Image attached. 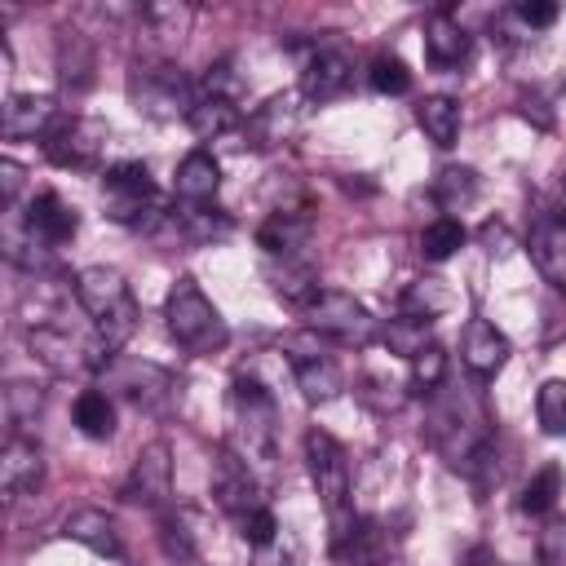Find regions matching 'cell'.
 Segmentation results:
<instances>
[{"instance_id":"cell-1","label":"cell","mask_w":566,"mask_h":566,"mask_svg":"<svg viewBox=\"0 0 566 566\" xmlns=\"http://www.w3.org/2000/svg\"><path fill=\"white\" fill-rule=\"evenodd\" d=\"M71 292H75V305L97 323L102 349L115 354L137 327V301H133L124 274L111 265H84L71 283Z\"/></svg>"},{"instance_id":"cell-2","label":"cell","mask_w":566,"mask_h":566,"mask_svg":"<svg viewBox=\"0 0 566 566\" xmlns=\"http://www.w3.org/2000/svg\"><path fill=\"white\" fill-rule=\"evenodd\" d=\"M305 464H310V482L323 500V513L332 522V544L345 539L354 531V478H349V455L345 447L327 433V429H310L305 433Z\"/></svg>"},{"instance_id":"cell-3","label":"cell","mask_w":566,"mask_h":566,"mask_svg":"<svg viewBox=\"0 0 566 566\" xmlns=\"http://www.w3.org/2000/svg\"><path fill=\"white\" fill-rule=\"evenodd\" d=\"M491 420L482 416V407L464 394H442V402H433V416H429V442L433 451L451 464V469H464L491 447Z\"/></svg>"},{"instance_id":"cell-4","label":"cell","mask_w":566,"mask_h":566,"mask_svg":"<svg viewBox=\"0 0 566 566\" xmlns=\"http://www.w3.org/2000/svg\"><path fill=\"white\" fill-rule=\"evenodd\" d=\"M164 318H168L172 340H177L186 354H217V349H226V340H230L221 310L203 296V287H199L195 279H177V287L168 292Z\"/></svg>"},{"instance_id":"cell-5","label":"cell","mask_w":566,"mask_h":566,"mask_svg":"<svg viewBox=\"0 0 566 566\" xmlns=\"http://www.w3.org/2000/svg\"><path fill=\"white\" fill-rule=\"evenodd\" d=\"M230 451H239L248 464H261L274 455V398L261 380L239 376L230 385Z\"/></svg>"},{"instance_id":"cell-6","label":"cell","mask_w":566,"mask_h":566,"mask_svg":"<svg viewBox=\"0 0 566 566\" xmlns=\"http://www.w3.org/2000/svg\"><path fill=\"white\" fill-rule=\"evenodd\" d=\"M128 97L150 119H177V115L186 119L190 106L199 102V88L172 62H137L128 71Z\"/></svg>"},{"instance_id":"cell-7","label":"cell","mask_w":566,"mask_h":566,"mask_svg":"<svg viewBox=\"0 0 566 566\" xmlns=\"http://www.w3.org/2000/svg\"><path fill=\"white\" fill-rule=\"evenodd\" d=\"M301 314H305V327H310L314 336H327V340H336V345L367 349V345L380 336V323L371 318V310H367L358 296H349V292L323 287Z\"/></svg>"},{"instance_id":"cell-8","label":"cell","mask_w":566,"mask_h":566,"mask_svg":"<svg viewBox=\"0 0 566 566\" xmlns=\"http://www.w3.org/2000/svg\"><path fill=\"white\" fill-rule=\"evenodd\" d=\"M27 345L31 354L53 371V376H84V371H106V363L115 354L102 349V340H80L75 332L57 327V323H40L27 332Z\"/></svg>"},{"instance_id":"cell-9","label":"cell","mask_w":566,"mask_h":566,"mask_svg":"<svg viewBox=\"0 0 566 566\" xmlns=\"http://www.w3.org/2000/svg\"><path fill=\"white\" fill-rule=\"evenodd\" d=\"M102 203L119 226H142V217H159V190L150 181V168L137 159L111 164L102 172Z\"/></svg>"},{"instance_id":"cell-10","label":"cell","mask_w":566,"mask_h":566,"mask_svg":"<svg viewBox=\"0 0 566 566\" xmlns=\"http://www.w3.org/2000/svg\"><path fill=\"white\" fill-rule=\"evenodd\" d=\"M102 376H106V385L115 394H124L142 411H164L168 398H172V389H177L172 376L159 363H146V358H111Z\"/></svg>"},{"instance_id":"cell-11","label":"cell","mask_w":566,"mask_h":566,"mask_svg":"<svg viewBox=\"0 0 566 566\" xmlns=\"http://www.w3.org/2000/svg\"><path fill=\"white\" fill-rule=\"evenodd\" d=\"M212 495H217L221 509H230L234 517H243V513H252V509L265 504L256 469H252L239 451H230V447H217V460H212Z\"/></svg>"},{"instance_id":"cell-12","label":"cell","mask_w":566,"mask_h":566,"mask_svg":"<svg viewBox=\"0 0 566 566\" xmlns=\"http://www.w3.org/2000/svg\"><path fill=\"white\" fill-rule=\"evenodd\" d=\"M66 124L62 106L53 97H35V93H9L4 106H0V133L9 142H27V137H40L49 142L57 128Z\"/></svg>"},{"instance_id":"cell-13","label":"cell","mask_w":566,"mask_h":566,"mask_svg":"<svg viewBox=\"0 0 566 566\" xmlns=\"http://www.w3.org/2000/svg\"><path fill=\"white\" fill-rule=\"evenodd\" d=\"M102 150H106V128L97 119H75V115H66V124L44 142V155L57 168H75V172H93L102 164Z\"/></svg>"},{"instance_id":"cell-14","label":"cell","mask_w":566,"mask_h":566,"mask_svg":"<svg viewBox=\"0 0 566 566\" xmlns=\"http://www.w3.org/2000/svg\"><path fill=\"white\" fill-rule=\"evenodd\" d=\"M168 491H172V451H168V442H150L137 451V460L124 478V500L155 509L168 500Z\"/></svg>"},{"instance_id":"cell-15","label":"cell","mask_w":566,"mask_h":566,"mask_svg":"<svg viewBox=\"0 0 566 566\" xmlns=\"http://www.w3.org/2000/svg\"><path fill=\"white\" fill-rule=\"evenodd\" d=\"M354 80V62L345 49H314L305 71H301V97L305 102H332L349 88Z\"/></svg>"},{"instance_id":"cell-16","label":"cell","mask_w":566,"mask_h":566,"mask_svg":"<svg viewBox=\"0 0 566 566\" xmlns=\"http://www.w3.org/2000/svg\"><path fill=\"white\" fill-rule=\"evenodd\" d=\"M40 478H44V451L31 438L9 433L4 451H0V491H4V500H18V495L35 491Z\"/></svg>"},{"instance_id":"cell-17","label":"cell","mask_w":566,"mask_h":566,"mask_svg":"<svg viewBox=\"0 0 566 566\" xmlns=\"http://www.w3.org/2000/svg\"><path fill=\"white\" fill-rule=\"evenodd\" d=\"M460 358L478 380H491L509 363V336L486 318H469L464 340H460Z\"/></svg>"},{"instance_id":"cell-18","label":"cell","mask_w":566,"mask_h":566,"mask_svg":"<svg viewBox=\"0 0 566 566\" xmlns=\"http://www.w3.org/2000/svg\"><path fill=\"white\" fill-rule=\"evenodd\" d=\"M287 358H292V376H296V389L305 394V402H332V398H340L345 376H340V367L323 349L305 345V349H296Z\"/></svg>"},{"instance_id":"cell-19","label":"cell","mask_w":566,"mask_h":566,"mask_svg":"<svg viewBox=\"0 0 566 566\" xmlns=\"http://www.w3.org/2000/svg\"><path fill=\"white\" fill-rule=\"evenodd\" d=\"M526 248H531V261H535L539 279L553 283L557 292H566V221L562 217H539L531 226Z\"/></svg>"},{"instance_id":"cell-20","label":"cell","mask_w":566,"mask_h":566,"mask_svg":"<svg viewBox=\"0 0 566 566\" xmlns=\"http://www.w3.org/2000/svg\"><path fill=\"white\" fill-rule=\"evenodd\" d=\"M310 230H314V217L305 208H274L256 226V243L270 256H301V248L310 243Z\"/></svg>"},{"instance_id":"cell-21","label":"cell","mask_w":566,"mask_h":566,"mask_svg":"<svg viewBox=\"0 0 566 566\" xmlns=\"http://www.w3.org/2000/svg\"><path fill=\"white\" fill-rule=\"evenodd\" d=\"M424 57L438 71H451V66H460L469 57V31L447 9L429 13V22H424Z\"/></svg>"},{"instance_id":"cell-22","label":"cell","mask_w":566,"mask_h":566,"mask_svg":"<svg viewBox=\"0 0 566 566\" xmlns=\"http://www.w3.org/2000/svg\"><path fill=\"white\" fill-rule=\"evenodd\" d=\"M27 226L40 234V243H66L75 230H80V212L57 195V190H44L35 195V203L27 208Z\"/></svg>"},{"instance_id":"cell-23","label":"cell","mask_w":566,"mask_h":566,"mask_svg":"<svg viewBox=\"0 0 566 566\" xmlns=\"http://www.w3.org/2000/svg\"><path fill=\"white\" fill-rule=\"evenodd\" d=\"M217 186H221V168H217V159H212L208 150H190V155L177 164L172 190H177V199H181V203L203 208V203L217 195Z\"/></svg>"},{"instance_id":"cell-24","label":"cell","mask_w":566,"mask_h":566,"mask_svg":"<svg viewBox=\"0 0 566 566\" xmlns=\"http://www.w3.org/2000/svg\"><path fill=\"white\" fill-rule=\"evenodd\" d=\"M296 119H301L296 97H270L265 106H256L248 115L243 133L252 137V146H279V142H287L296 133Z\"/></svg>"},{"instance_id":"cell-25","label":"cell","mask_w":566,"mask_h":566,"mask_svg":"<svg viewBox=\"0 0 566 566\" xmlns=\"http://www.w3.org/2000/svg\"><path fill=\"white\" fill-rule=\"evenodd\" d=\"M62 535L84 544L88 553L97 557H119V531H115V517H106L102 509H75L66 522H62Z\"/></svg>"},{"instance_id":"cell-26","label":"cell","mask_w":566,"mask_h":566,"mask_svg":"<svg viewBox=\"0 0 566 566\" xmlns=\"http://www.w3.org/2000/svg\"><path fill=\"white\" fill-rule=\"evenodd\" d=\"M385 557V531L376 522H354V531L332 544V566H380Z\"/></svg>"},{"instance_id":"cell-27","label":"cell","mask_w":566,"mask_h":566,"mask_svg":"<svg viewBox=\"0 0 566 566\" xmlns=\"http://www.w3.org/2000/svg\"><path fill=\"white\" fill-rule=\"evenodd\" d=\"M93 71H97V53L88 44L84 31H62L57 40V75L66 88H88L93 84Z\"/></svg>"},{"instance_id":"cell-28","label":"cell","mask_w":566,"mask_h":566,"mask_svg":"<svg viewBox=\"0 0 566 566\" xmlns=\"http://www.w3.org/2000/svg\"><path fill=\"white\" fill-rule=\"evenodd\" d=\"M416 124H420V133L433 142V146H455V137H460V102L455 97H447V93H433V97H424L420 106H416Z\"/></svg>"},{"instance_id":"cell-29","label":"cell","mask_w":566,"mask_h":566,"mask_svg":"<svg viewBox=\"0 0 566 566\" xmlns=\"http://www.w3.org/2000/svg\"><path fill=\"white\" fill-rule=\"evenodd\" d=\"M478 172L473 168H464V164H447L438 177H433V199H438V208H442V217H451V212H464L473 199H478Z\"/></svg>"},{"instance_id":"cell-30","label":"cell","mask_w":566,"mask_h":566,"mask_svg":"<svg viewBox=\"0 0 566 566\" xmlns=\"http://www.w3.org/2000/svg\"><path fill=\"white\" fill-rule=\"evenodd\" d=\"M71 416H75V429H80L84 438H93V442H106V438L115 433V402H111L102 389L75 394Z\"/></svg>"},{"instance_id":"cell-31","label":"cell","mask_w":566,"mask_h":566,"mask_svg":"<svg viewBox=\"0 0 566 566\" xmlns=\"http://www.w3.org/2000/svg\"><path fill=\"white\" fill-rule=\"evenodd\" d=\"M239 119H243V115H239V102H226V97H199V102L190 106V115H186L190 133L203 137V142H212V137L239 128Z\"/></svg>"},{"instance_id":"cell-32","label":"cell","mask_w":566,"mask_h":566,"mask_svg":"<svg viewBox=\"0 0 566 566\" xmlns=\"http://www.w3.org/2000/svg\"><path fill=\"white\" fill-rule=\"evenodd\" d=\"M270 283H274V292H279L283 301H292V305H301V310L323 292L314 265L301 261V256H283V270H270Z\"/></svg>"},{"instance_id":"cell-33","label":"cell","mask_w":566,"mask_h":566,"mask_svg":"<svg viewBox=\"0 0 566 566\" xmlns=\"http://www.w3.org/2000/svg\"><path fill=\"white\" fill-rule=\"evenodd\" d=\"M469 230L460 217H433L424 230H420V256L424 261H451L460 248H464Z\"/></svg>"},{"instance_id":"cell-34","label":"cell","mask_w":566,"mask_h":566,"mask_svg":"<svg viewBox=\"0 0 566 566\" xmlns=\"http://www.w3.org/2000/svg\"><path fill=\"white\" fill-rule=\"evenodd\" d=\"M455 305V296H451V287L442 283V279H416L407 292H402V314H411V318H438V314H447Z\"/></svg>"},{"instance_id":"cell-35","label":"cell","mask_w":566,"mask_h":566,"mask_svg":"<svg viewBox=\"0 0 566 566\" xmlns=\"http://www.w3.org/2000/svg\"><path fill=\"white\" fill-rule=\"evenodd\" d=\"M380 340H385V349L389 354H398V358H416L420 349H429L433 340H429V318H411V314H398V318H389V327L380 332Z\"/></svg>"},{"instance_id":"cell-36","label":"cell","mask_w":566,"mask_h":566,"mask_svg":"<svg viewBox=\"0 0 566 566\" xmlns=\"http://www.w3.org/2000/svg\"><path fill=\"white\" fill-rule=\"evenodd\" d=\"M535 420H539V429L548 438H566V380L562 376H553V380L539 385V394H535Z\"/></svg>"},{"instance_id":"cell-37","label":"cell","mask_w":566,"mask_h":566,"mask_svg":"<svg viewBox=\"0 0 566 566\" xmlns=\"http://www.w3.org/2000/svg\"><path fill=\"white\" fill-rule=\"evenodd\" d=\"M190 4H146L142 22L150 27V35H159L164 44H181V35L190 31Z\"/></svg>"},{"instance_id":"cell-38","label":"cell","mask_w":566,"mask_h":566,"mask_svg":"<svg viewBox=\"0 0 566 566\" xmlns=\"http://www.w3.org/2000/svg\"><path fill=\"white\" fill-rule=\"evenodd\" d=\"M562 469L557 464H544L526 486H522V500H517V509L522 513H548L553 504H557V495H562Z\"/></svg>"},{"instance_id":"cell-39","label":"cell","mask_w":566,"mask_h":566,"mask_svg":"<svg viewBox=\"0 0 566 566\" xmlns=\"http://www.w3.org/2000/svg\"><path fill=\"white\" fill-rule=\"evenodd\" d=\"M40 407H44V389H40L35 380H9V389H4V416H9L13 433H18L27 420H35Z\"/></svg>"},{"instance_id":"cell-40","label":"cell","mask_w":566,"mask_h":566,"mask_svg":"<svg viewBox=\"0 0 566 566\" xmlns=\"http://www.w3.org/2000/svg\"><path fill=\"white\" fill-rule=\"evenodd\" d=\"M367 80H371V88H376V93H389V97H398V93H407V88H411V71H407V62H402V57H394V53H380V57L371 62Z\"/></svg>"},{"instance_id":"cell-41","label":"cell","mask_w":566,"mask_h":566,"mask_svg":"<svg viewBox=\"0 0 566 566\" xmlns=\"http://www.w3.org/2000/svg\"><path fill=\"white\" fill-rule=\"evenodd\" d=\"M442 380H447V354H442V345L420 349V354L411 358V385H416L420 394H438Z\"/></svg>"},{"instance_id":"cell-42","label":"cell","mask_w":566,"mask_h":566,"mask_svg":"<svg viewBox=\"0 0 566 566\" xmlns=\"http://www.w3.org/2000/svg\"><path fill=\"white\" fill-rule=\"evenodd\" d=\"M199 97H226V102H239L243 97V80L234 75V62L230 57L217 62V66H208V75L199 84Z\"/></svg>"},{"instance_id":"cell-43","label":"cell","mask_w":566,"mask_h":566,"mask_svg":"<svg viewBox=\"0 0 566 566\" xmlns=\"http://www.w3.org/2000/svg\"><path fill=\"white\" fill-rule=\"evenodd\" d=\"M535 557H539V566H566V513L544 522V531L535 539Z\"/></svg>"},{"instance_id":"cell-44","label":"cell","mask_w":566,"mask_h":566,"mask_svg":"<svg viewBox=\"0 0 566 566\" xmlns=\"http://www.w3.org/2000/svg\"><path fill=\"white\" fill-rule=\"evenodd\" d=\"M279 531H283V526H279V517H274L265 504L239 517V535H243V544H252V548H265V544H270Z\"/></svg>"},{"instance_id":"cell-45","label":"cell","mask_w":566,"mask_h":566,"mask_svg":"<svg viewBox=\"0 0 566 566\" xmlns=\"http://www.w3.org/2000/svg\"><path fill=\"white\" fill-rule=\"evenodd\" d=\"M159 539H164V553H168V557H177V562H195V544H190L186 517H164V522H159Z\"/></svg>"},{"instance_id":"cell-46","label":"cell","mask_w":566,"mask_h":566,"mask_svg":"<svg viewBox=\"0 0 566 566\" xmlns=\"http://www.w3.org/2000/svg\"><path fill=\"white\" fill-rule=\"evenodd\" d=\"M256 557H252V566H301V548H296V539L292 535H274L265 548H252Z\"/></svg>"},{"instance_id":"cell-47","label":"cell","mask_w":566,"mask_h":566,"mask_svg":"<svg viewBox=\"0 0 566 566\" xmlns=\"http://www.w3.org/2000/svg\"><path fill=\"white\" fill-rule=\"evenodd\" d=\"M513 18L526 22L531 31H539V27H553V22H557V4H553V0H522V4L513 9Z\"/></svg>"},{"instance_id":"cell-48","label":"cell","mask_w":566,"mask_h":566,"mask_svg":"<svg viewBox=\"0 0 566 566\" xmlns=\"http://www.w3.org/2000/svg\"><path fill=\"white\" fill-rule=\"evenodd\" d=\"M22 181H27V168L18 159H0V195H4V208H18Z\"/></svg>"},{"instance_id":"cell-49","label":"cell","mask_w":566,"mask_h":566,"mask_svg":"<svg viewBox=\"0 0 566 566\" xmlns=\"http://www.w3.org/2000/svg\"><path fill=\"white\" fill-rule=\"evenodd\" d=\"M491 562H495V557H486V553H473L464 566H491Z\"/></svg>"},{"instance_id":"cell-50","label":"cell","mask_w":566,"mask_h":566,"mask_svg":"<svg viewBox=\"0 0 566 566\" xmlns=\"http://www.w3.org/2000/svg\"><path fill=\"white\" fill-rule=\"evenodd\" d=\"M562 221H566V172H562Z\"/></svg>"},{"instance_id":"cell-51","label":"cell","mask_w":566,"mask_h":566,"mask_svg":"<svg viewBox=\"0 0 566 566\" xmlns=\"http://www.w3.org/2000/svg\"><path fill=\"white\" fill-rule=\"evenodd\" d=\"M380 566H402V557H385V562H380Z\"/></svg>"},{"instance_id":"cell-52","label":"cell","mask_w":566,"mask_h":566,"mask_svg":"<svg viewBox=\"0 0 566 566\" xmlns=\"http://www.w3.org/2000/svg\"><path fill=\"white\" fill-rule=\"evenodd\" d=\"M491 566H504V562H491Z\"/></svg>"}]
</instances>
